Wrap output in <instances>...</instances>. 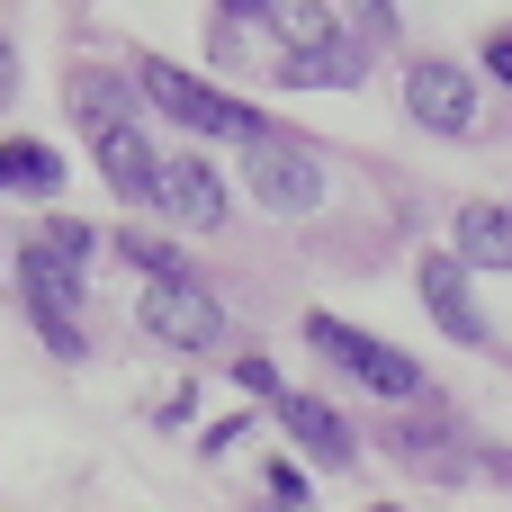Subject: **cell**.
<instances>
[{
    "mask_svg": "<svg viewBox=\"0 0 512 512\" xmlns=\"http://www.w3.org/2000/svg\"><path fill=\"white\" fill-rule=\"evenodd\" d=\"M45 252L81 270V261H90V225H72V216H54V234H45Z\"/></svg>",
    "mask_w": 512,
    "mask_h": 512,
    "instance_id": "obj_16",
    "label": "cell"
},
{
    "mask_svg": "<svg viewBox=\"0 0 512 512\" xmlns=\"http://www.w3.org/2000/svg\"><path fill=\"white\" fill-rule=\"evenodd\" d=\"M243 189L270 207V216H315L324 207V171H315V153L297 144V135H261V144H243Z\"/></svg>",
    "mask_w": 512,
    "mask_h": 512,
    "instance_id": "obj_4",
    "label": "cell"
},
{
    "mask_svg": "<svg viewBox=\"0 0 512 512\" xmlns=\"http://www.w3.org/2000/svg\"><path fill=\"white\" fill-rule=\"evenodd\" d=\"M270 27L288 36V54H315V45H342V36H333V9H324V0H288V9H270Z\"/></svg>",
    "mask_w": 512,
    "mask_h": 512,
    "instance_id": "obj_14",
    "label": "cell"
},
{
    "mask_svg": "<svg viewBox=\"0 0 512 512\" xmlns=\"http://www.w3.org/2000/svg\"><path fill=\"white\" fill-rule=\"evenodd\" d=\"M0 189H36V198H54V189H63V162H54L45 144H0Z\"/></svg>",
    "mask_w": 512,
    "mask_h": 512,
    "instance_id": "obj_13",
    "label": "cell"
},
{
    "mask_svg": "<svg viewBox=\"0 0 512 512\" xmlns=\"http://www.w3.org/2000/svg\"><path fill=\"white\" fill-rule=\"evenodd\" d=\"M144 333H153V342H180V351H207V342H225V306H216L198 279L144 288Z\"/></svg>",
    "mask_w": 512,
    "mask_h": 512,
    "instance_id": "obj_6",
    "label": "cell"
},
{
    "mask_svg": "<svg viewBox=\"0 0 512 512\" xmlns=\"http://www.w3.org/2000/svg\"><path fill=\"white\" fill-rule=\"evenodd\" d=\"M9 90H18V81H9V45H0V99H9Z\"/></svg>",
    "mask_w": 512,
    "mask_h": 512,
    "instance_id": "obj_19",
    "label": "cell"
},
{
    "mask_svg": "<svg viewBox=\"0 0 512 512\" xmlns=\"http://www.w3.org/2000/svg\"><path fill=\"white\" fill-rule=\"evenodd\" d=\"M117 252H126V261H135L153 288H180V279H189V270H180V252H171L162 234H117Z\"/></svg>",
    "mask_w": 512,
    "mask_h": 512,
    "instance_id": "obj_15",
    "label": "cell"
},
{
    "mask_svg": "<svg viewBox=\"0 0 512 512\" xmlns=\"http://www.w3.org/2000/svg\"><path fill=\"white\" fill-rule=\"evenodd\" d=\"M153 207H171L180 225H225V180L198 162V153H171L162 162V198Z\"/></svg>",
    "mask_w": 512,
    "mask_h": 512,
    "instance_id": "obj_8",
    "label": "cell"
},
{
    "mask_svg": "<svg viewBox=\"0 0 512 512\" xmlns=\"http://www.w3.org/2000/svg\"><path fill=\"white\" fill-rule=\"evenodd\" d=\"M306 342L324 351V360H342L369 396H387V405H414L423 396V360H405L396 342H378V333H360V324H342V315H306Z\"/></svg>",
    "mask_w": 512,
    "mask_h": 512,
    "instance_id": "obj_2",
    "label": "cell"
},
{
    "mask_svg": "<svg viewBox=\"0 0 512 512\" xmlns=\"http://www.w3.org/2000/svg\"><path fill=\"white\" fill-rule=\"evenodd\" d=\"M234 378H243L252 396H270V405H288V387H279V369H270V360H234Z\"/></svg>",
    "mask_w": 512,
    "mask_h": 512,
    "instance_id": "obj_17",
    "label": "cell"
},
{
    "mask_svg": "<svg viewBox=\"0 0 512 512\" xmlns=\"http://www.w3.org/2000/svg\"><path fill=\"white\" fill-rule=\"evenodd\" d=\"M405 108H414V126H432V135H468V126H477V72H459V63H414V72H405Z\"/></svg>",
    "mask_w": 512,
    "mask_h": 512,
    "instance_id": "obj_5",
    "label": "cell"
},
{
    "mask_svg": "<svg viewBox=\"0 0 512 512\" xmlns=\"http://www.w3.org/2000/svg\"><path fill=\"white\" fill-rule=\"evenodd\" d=\"M468 270H512V207L495 198H477V207H459V243H450Z\"/></svg>",
    "mask_w": 512,
    "mask_h": 512,
    "instance_id": "obj_11",
    "label": "cell"
},
{
    "mask_svg": "<svg viewBox=\"0 0 512 512\" xmlns=\"http://www.w3.org/2000/svg\"><path fill=\"white\" fill-rule=\"evenodd\" d=\"M486 72L512 90V27H495V36H486Z\"/></svg>",
    "mask_w": 512,
    "mask_h": 512,
    "instance_id": "obj_18",
    "label": "cell"
},
{
    "mask_svg": "<svg viewBox=\"0 0 512 512\" xmlns=\"http://www.w3.org/2000/svg\"><path fill=\"white\" fill-rule=\"evenodd\" d=\"M135 81H144V99H153V108H162L171 126H189V135H243V144H261V135H270V126H261V117L243 108V99L207 90L198 72H171V63H144Z\"/></svg>",
    "mask_w": 512,
    "mask_h": 512,
    "instance_id": "obj_3",
    "label": "cell"
},
{
    "mask_svg": "<svg viewBox=\"0 0 512 512\" xmlns=\"http://www.w3.org/2000/svg\"><path fill=\"white\" fill-rule=\"evenodd\" d=\"M279 423L297 432V450H306L315 468H351V423H342L333 405H315V396H288V405H279Z\"/></svg>",
    "mask_w": 512,
    "mask_h": 512,
    "instance_id": "obj_10",
    "label": "cell"
},
{
    "mask_svg": "<svg viewBox=\"0 0 512 512\" xmlns=\"http://www.w3.org/2000/svg\"><path fill=\"white\" fill-rule=\"evenodd\" d=\"M18 288H27V315H36V324H72V306H81V270L54 261L45 243L18 252Z\"/></svg>",
    "mask_w": 512,
    "mask_h": 512,
    "instance_id": "obj_9",
    "label": "cell"
},
{
    "mask_svg": "<svg viewBox=\"0 0 512 512\" xmlns=\"http://www.w3.org/2000/svg\"><path fill=\"white\" fill-rule=\"evenodd\" d=\"M279 81H288V90H360V81H369V54H360V45H315V54H288Z\"/></svg>",
    "mask_w": 512,
    "mask_h": 512,
    "instance_id": "obj_12",
    "label": "cell"
},
{
    "mask_svg": "<svg viewBox=\"0 0 512 512\" xmlns=\"http://www.w3.org/2000/svg\"><path fill=\"white\" fill-rule=\"evenodd\" d=\"M423 306L450 342H486V315L468 306V261L459 252H423Z\"/></svg>",
    "mask_w": 512,
    "mask_h": 512,
    "instance_id": "obj_7",
    "label": "cell"
},
{
    "mask_svg": "<svg viewBox=\"0 0 512 512\" xmlns=\"http://www.w3.org/2000/svg\"><path fill=\"white\" fill-rule=\"evenodd\" d=\"M72 99H81V117L99 126V171H108V189H117L126 207H153V198H162V153H153V135L126 117V90L81 81Z\"/></svg>",
    "mask_w": 512,
    "mask_h": 512,
    "instance_id": "obj_1",
    "label": "cell"
}]
</instances>
